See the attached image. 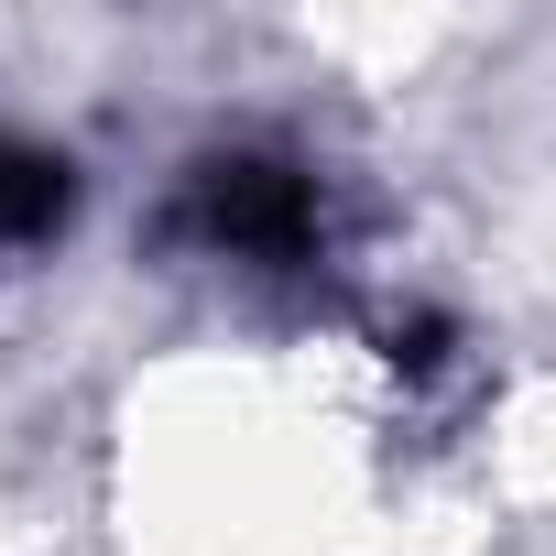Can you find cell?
Here are the masks:
<instances>
[{
    "mask_svg": "<svg viewBox=\"0 0 556 556\" xmlns=\"http://www.w3.org/2000/svg\"><path fill=\"white\" fill-rule=\"evenodd\" d=\"M186 229L207 251H240V262H285V251L317 240V186L273 153H218L186 186Z\"/></svg>",
    "mask_w": 556,
    "mask_h": 556,
    "instance_id": "obj_1",
    "label": "cell"
},
{
    "mask_svg": "<svg viewBox=\"0 0 556 556\" xmlns=\"http://www.w3.org/2000/svg\"><path fill=\"white\" fill-rule=\"evenodd\" d=\"M66 207H77L66 153H45V142H23V131H0V240H45Z\"/></svg>",
    "mask_w": 556,
    "mask_h": 556,
    "instance_id": "obj_2",
    "label": "cell"
}]
</instances>
